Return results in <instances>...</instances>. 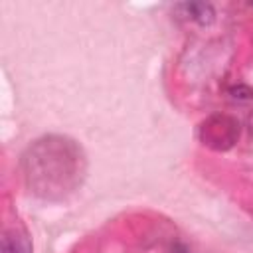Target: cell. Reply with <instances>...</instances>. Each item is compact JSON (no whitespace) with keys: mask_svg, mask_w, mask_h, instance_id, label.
Wrapping results in <instances>:
<instances>
[{"mask_svg":"<svg viewBox=\"0 0 253 253\" xmlns=\"http://www.w3.org/2000/svg\"><path fill=\"white\" fill-rule=\"evenodd\" d=\"M22 168L36 196L43 200H61L81 186L87 162L75 140L49 134L28 146L22 156Z\"/></svg>","mask_w":253,"mask_h":253,"instance_id":"obj_1","label":"cell"},{"mask_svg":"<svg viewBox=\"0 0 253 253\" xmlns=\"http://www.w3.org/2000/svg\"><path fill=\"white\" fill-rule=\"evenodd\" d=\"M200 134H202L204 144H208L215 150H223V148H229L237 140L239 123L225 115H213L202 125Z\"/></svg>","mask_w":253,"mask_h":253,"instance_id":"obj_2","label":"cell"},{"mask_svg":"<svg viewBox=\"0 0 253 253\" xmlns=\"http://www.w3.org/2000/svg\"><path fill=\"white\" fill-rule=\"evenodd\" d=\"M2 253H32V245L22 231L10 229L2 237Z\"/></svg>","mask_w":253,"mask_h":253,"instance_id":"obj_3","label":"cell"},{"mask_svg":"<svg viewBox=\"0 0 253 253\" xmlns=\"http://www.w3.org/2000/svg\"><path fill=\"white\" fill-rule=\"evenodd\" d=\"M180 10H184V14L198 24H210L213 20V8L204 2H186L180 4Z\"/></svg>","mask_w":253,"mask_h":253,"instance_id":"obj_4","label":"cell"},{"mask_svg":"<svg viewBox=\"0 0 253 253\" xmlns=\"http://www.w3.org/2000/svg\"><path fill=\"white\" fill-rule=\"evenodd\" d=\"M231 95L235 99H251L253 97V91L249 87H245V85H239V87H233L231 89Z\"/></svg>","mask_w":253,"mask_h":253,"instance_id":"obj_5","label":"cell"},{"mask_svg":"<svg viewBox=\"0 0 253 253\" xmlns=\"http://www.w3.org/2000/svg\"><path fill=\"white\" fill-rule=\"evenodd\" d=\"M170 253H190V251H188L182 243H178V245H174V247H172V251H170Z\"/></svg>","mask_w":253,"mask_h":253,"instance_id":"obj_6","label":"cell"}]
</instances>
